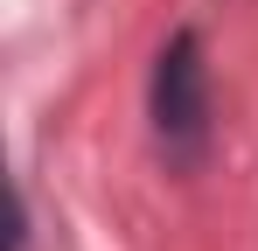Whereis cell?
<instances>
[{"mask_svg": "<svg viewBox=\"0 0 258 251\" xmlns=\"http://www.w3.org/2000/svg\"><path fill=\"white\" fill-rule=\"evenodd\" d=\"M147 119H154V140L174 167H196L210 154V63H203V35L196 28H174L154 56V77H147Z\"/></svg>", "mask_w": 258, "mask_h": 251, "instance_id": "1", "label": "cell"}]
</instances>
